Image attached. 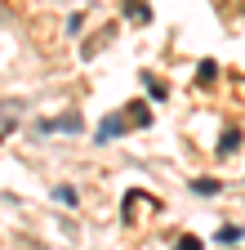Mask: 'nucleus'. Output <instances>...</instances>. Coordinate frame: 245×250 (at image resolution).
<instances>
[{"label": "nucleus", "instance_id": "6e6552de", "mask_svg": "<svg viewBox=\"0 0 245 250\" xmlns=\"http://www.w3.org/2000/svg\"><path fill=\"white\" fill-rule=\"evenodd\" d=\"M58 201H63V206H76V188L63 183V188H58Z\"/></svg>", "mask_w": 245, "mask_h": 250}, {"label": "nucleus", "instance_id": "1a4fd4ad", "mask_svg": "<svg viewBox=\"0 0 245 250\" xmlns=\"http://www.w3.org/2000/svg\"><path fill=\"white\" fill-rule=\"evenodd\" d=\"M196 81H201V85H209V81H214V62H201V72H196Z\"/></svg>", "mask_w": 245, "mask_h": 250}, {"label": "nucleus", "instance_id": "423d86ee", "mask_svg": "<svg viewBox=\"0 0 245 250\" xmlns=\"http://www.w3.org/2000/svg\"><path fill=\"white\" fill-rule=\"evenodd\" d=\"M214 241H245V228L241 224H223L219 232H214Z\"/></svg>", "mask_w": 245, "mask_h": 250}, {"label": "nucleus", "instance_id": "39448f33", "mask_svg": "<svg viewBox=\"0 0 245 250\" xmlns=\"http://www.w3.org/2000/svg\"><path fill=\"white\" fill-rule=\"evenodd\" d=\"M241 147V130H223V139H219V156H232Z\"/></svg>", "mask_w": 245, "mask_h": 250}, {"label": "nucleus", "instance_id": "0eeeda50", "mask_svg": "<svg viewBox=\"0 0 245 250\" xmlns=\"http://www.w3.org/2000/svg\"><path fill=\"white\" fill-rule=\"evenodd\" d=\"M192 188H196V192H201V197H209V192H219V183H214V179H196Z\"/></svg>", "mask_w": 245, "mask_h": 250}, {"label": "nucleus", "instance_id": "f03ea898", "mask_svg": "<svg viewBox=\"0 0 245 250\" xmlns=\"http://www.w3.org/2000/svg\"><path fill=\"white\" fill-rule=\"evenodd\" d=\"M18 121H22V103H0V139H9L14 130H18Z\"/></svg>", "mask_w": 245, "mask_h": 250}, {"label": "nucleus", "instance_id": "f257e3e1", "mask_svg": "<svg viewBox=\"0 0 245 250\" xmlns=\"http://www.w3.org/2000/svg\"><path fill=\"white\" fill-rule=\"evenodd\" d=\"M36 130H40V134H76V130H80V112H67V116H54V121H40Z\"/></svg>", "mask_w": 245, "mask_h": 250}, {"label": "nucleus", "instance_id": "20e7f679", "mask_svg": "<svg viewBox=\"0 0 245 250\" xmlns=\"http://www.w3.org/2000/svg\"><path fill=\"white\" fill-rule=\"evenodd\" d=\"M120 14H125V18H138V22L151 18V9L143 5V0H120Z\"/></svg>", "mask_w": 245, "mask_h": 250}, {"label": "nucleus", "instance_id": "7ed1b4c3", "mask_svg": "<svg viewBox=\"0 0 245 250\" xmlns=\"http://www.w3.org/2000/svg\"><path fill=\"white\" fill-rule=\"evenodd\" d=\"M120 130H125V116H107V121L98 125V130H94V139H98V143H112Z\"/></svg>", "mask_w": 245, "mask_h": 250}]
</instances>
